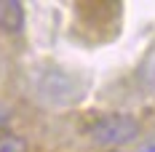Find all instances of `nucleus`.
Segmentation results:
<instances>
[{
    "label": "nucleus",
    "instance_id": "obj_1",
    "mask_svg": "<svg viewBox=\"0 0 155 152\" xmlns=\"http://www.w3.org/2000/svg\"><path fill=\"white\" fill-rule=\"evenodd\" d=\"M139 136V120L126 112H110L88 128V139L96 147H123Z\"/></svg>",
    "mask_w": 155,
    "mask_h": 152
},
{
    "label": "nucleus",
    "instance_id": "obj_2",
    "mask_svg": "<svg viewBox=\"0 0 155 152\" xmlns=\"http://www.w3.org/2000/svg\"><path fill=\"white\" fill-rule=\"evenodd\" d=\"M0 30L8 35L24 30V5L19 0H0Z\"/></svg>",
    "mask_w": 155,
    "mask_h": 152
},
{
    "label": "nucleus",
    "instance_id": "obj_3",
    "mask_svg": "<svg viewBox=\"0 0 155 152\" xmlns=\"http://www.w3.org/2000/svg\"><path fill=\"white\" fill-rule=\"evenodd\" d=\"M0 152H30L27 139L16 136V134H5L0 136Z\"/></svg>",
    "mask_w": 155,
    "mask_h": 152
},
{
    "label": "nucleus",
    "instance_id": "obj_4",
    "mask_svg": "<svg viewBox=\"0 0 155 152\" xmlns=\"http://www.w3.org/2000/svg\"><path fill=\"white\" fill-rule=\"evenodd\" d=\"M8 120H11V109L0 104V128H5V125H8Z\"/></svg>",
    "mask_w": 155,
    "mask_h": 152
}]
</instances>
